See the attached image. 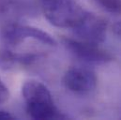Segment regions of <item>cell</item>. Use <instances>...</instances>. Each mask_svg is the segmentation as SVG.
Here are the masks:
<instances>
[{"instance_id": "8fae6325", "label": "cell", "mask_w": 121, "mask_h": 120, "mask_svg": "<svg viewBox=\"0 0 121 120\" xmlns=\"http://www.w3.org/2000/svg\"><path fill=\"white\" fill-rule=\"evenodd\" d=\"M13 119V116L6 112V111H3V110H0V120H11Z\"/></svg>"}, {"instance_id": "6da1fadb", "label": "cell", "mask_w": 121, "mask_h": 120, "mask_svg": "<svg viewBox=\"0 0 121 120\" xmlns=\"http://www.w3.org/2000/svg\"><path fill=\"white\" fill-rule=\"evenodd\" d=\"M22 95L28 116L33 119H63L66 116L56 108L52 94L40 82L27 81L22 86Z\"/></svg>"}, {"instance_id": "30bf717a", "label": "cell", "mask_w": 121, "mask_h": 120, "mask_svg": "<svg viewBox=\"0 0 121 120\" xmlns=\"http://www.w3.org/2000/svg\"><path fill=\"white\" fill-rule=\"evenodd\" d=\"M113 31H114L115 35H116L118 39H121V21L120 22L116 23V24L114 25V26H113Z\"/></svg>"}, {"instance_id": "3957f363", "label": "cell", "mask_w": 121, "mask_h": 120, "mask_svg": "<svg viewBox=\"0 0 121 120\" xmlns=\"http://www.w3.org/2000/svg\"><path fill=\"white\" fill-rule=\"evenodd\" d=\"M1 35L3 40L8 45L10 46L19 45L27 39H35L49 46L56 45V40L47 32L34 26L20 25V24L11 23L6 25L2 28Z\"/></svg>"}, {"instance_id": "7a4b0ae2", "label": "cell", "mask_w": 121, "mask_h": 120, "mask_svg": "<svg viewBox=\"0 0 121 120\" xmlns=\"http://www.w3.org/2000/svg\"><path fill=\"white\" fill-rule=\"evenodd\" d=\"M39 4L48 22L59 28L73 30L86 13L77 0H39Z\"/></svg>"}, {"instance_id": "8992f818", "label": "cell", "mask_w": 121, "mask_h": 120, "mask_svg": "<svg viewBox=\"0 0 121 120\" xmlns=\"http://www.w3.org/2000/svg\"><path fill=\"white\" fill-rule=\"evenodd\" d=\"M73 31L80 39L99 44L103 42L106 38L107 23L101 17L86 11L84 19Z\"/></svg>"}, {"instance_id": "5b68a950", "label": "cell", "mask_w": 121, "mask_h": 120, "mask_svg": "<svg viewBox=\"0 0 121 120\" xmlns=\"http://www.w3.org/2000/svg\"><path fill=\"white\" fill-rule=\"evenodd\" d=\"M66 89L76 95H88L97 87L98 78L96 73L86 68H71L66 71L62 79Z\"/></svg>"}, {"instance_id": "ba28073f", "label": "cell", "mask_w": 121, "mask_h": 120, "mask_svg": "<svg viewBox=\"0 0 121 120\" xmlns=\"http://www.w3.org/2000/svg\"><path fill=\"white\" fill-rule=\"evenodd\" d=\"M103 9L110 13L121 12V0H94Z\"/></svg>"}, {"instance_id": "9c48e42d", "label": "cell", "mask_w": 121, "mask_h": 120, "mask_svg": "<svg viewBox=\"0 0 121 120\" xmlns=\"http://www.w3.org/2000/svg\"><path fill=\"white\" fill-rule=\"evenodd\" d=\"M9 98V91L0 78V104L6 102Z\"/></svg>"}, {"instance_id": "52a82bcc", "label": "cell", "mask_w": 121, "mask_h": 120, "mask_svg": "<svg viewBox=\"0 0 121 120\" xmlns=\"http://www.w3.org/2000/svg\"><path fill=\"white\" fill-rule=\"evenodd\" d=\"M18 63V55L6 48H0V67L9 69Z\"/></svg>"}, {"instance_id": "277c9868", "label": "cell", "mask_w": 121, "mask_h": 120, "mask_svg": "<svg viewBox=\"0 0 121 120\" xmlns=\"http://www.w3.org/2000/svg\"><path fill=\"white\" fill-rule=\"evenodd\" d=\"M62 43L75 57L87 63L106 64L113 60L112 55L100 48L99 44L70 38H63Z\"/></svg>"}]
</instances>
